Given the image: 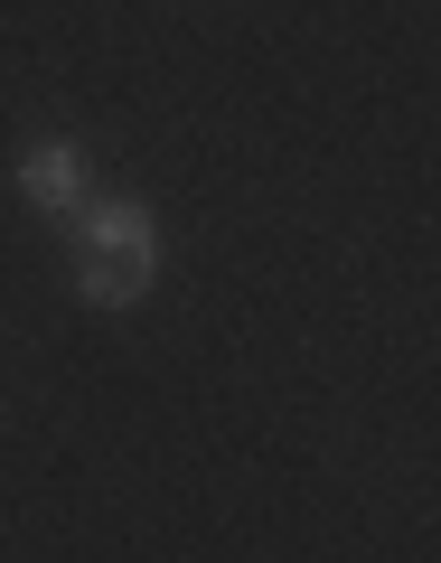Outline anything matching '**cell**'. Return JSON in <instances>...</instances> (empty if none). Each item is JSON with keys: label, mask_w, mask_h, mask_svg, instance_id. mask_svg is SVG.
Returning <instances> with one entry per match:
<instances>
[{"label": "cell", "mask_w": 441, "mask_h": 563, "mask_svg": "<svg viewBox=\"0 0 441 563\" xmlns=\"http://www.w3.org/2000/svg\"><path fill=\"white\" fill-rule=\"evenodd\" d=\"M20 188H29V198H38L47 217L66 225V217H76V207H85V161H76V151H66V141H47V151H29Z\"/></svg>", "instance_id": "cell-2"}, {"label": "cell", "mask_w": 441, "mask_h": 563, "mask_svg": "<svg viewBox=\"0 0 441 563\" xmlns=\"http://www.w3.org/2000/svg\"><path fill=\"white\" fill-rule=\"evenodd\" d=\"M57 235L76 244V291H85L95 310H132L141 291H151V273H161V244H151V217H141L132 198L76 207V217H66Z\"/></svg>", "instance_id": "cell-1"}]
</instances>
